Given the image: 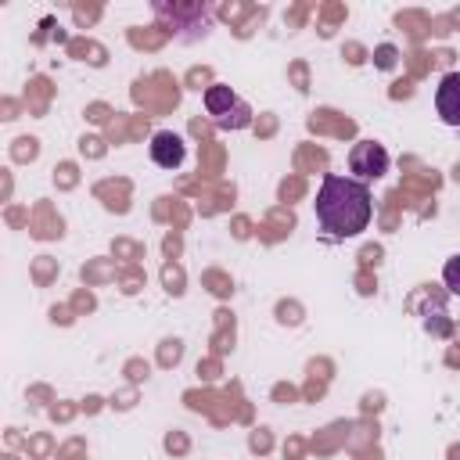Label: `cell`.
I'll list each match as a JSON object with an SVG mask.
<instances>
[{
  "label": "cell",
  "instance_id": "obj_1",
  "mask_svg": "<svg viewBox=\"0 0 460 460\" xmlns=\"http://www.w3.org/2000/svg\"><path fill=\"white\" fill-rule=\"evenodd\" d=\"M313 208H316L320 230L334 241H345V237H356L367 230V223L374 216V198H370L367 180L327 172L316 190Z\"/></svg>",
  "mask_w": 460,
  "mask_h": 460
},
{
  "label": "cell",
  "instance_id": "obj_2",
  "mask_svg": "<svg viewBox=\"0 0 460 460\" xmlns=\"http://www.w3.org/2000/svg\"><path fill=\"white\" fill-rule=\"evenodd\" d=\"M155 14L180 40H198L216 22V0H155Z\"/></svg>",
  "mask_w": 460,
  "mask_h": 460
},
{
  "label": "cell",
  "instance_id": "obj_3",
  "mask_svg": "<svg viewBox=\"0 0 460 460\" xmlns=\"http://www.w3.org/2000/svg\"><path fill=\"white\" fill-rule=\"evenodd\" d=\"M205 111L212 115V122L219 129H244V126H252V108L230 86H223V83L205 90Z\"/></svg>",
  "mask_w": 460,
  "mask_h": 460
},
{
  "label": "cell",
  "instance_id": "obj_4",
  "mask_svg": "<svg viewBox=\"0 0 460 460\" xmlns=\"http://www.w3.org/2000/svg\"><path fill=\"white\" fill-rule=\"evenodd\" d=\"M349 169L356 172V180H381L388 172V151L374 140H356L349 151Z\"/></svg>",
  "mask_w": 460,
  "mask_h": 460
},
{
  "label": "cell",
  "instance_id": "obj_5",
  "mask_svg": "<svg viewBox=\"0 0 460 460\" xmlns=\"http://www.w3.org/2000/svg\"><path fill=\"white\" fill-rule=\"evenodd\" d=\"M435 111L446 126L460 129V72H446L435 86Z\"/></svg>",
  "mask_w": 460,
  "mask_h": 460
},
{
  "label": "cell",
  "instance_id": "obj_6",
  "mask_svg": "<svg viewBox=\"0 0 460 460\" xmlns=\"http://www.w3.org/2000/svg\"><path fill=\"white\" fill-rule=\"evenodd\" d=\"M183 155H187V147H183V140H180L172 129H158V133L151 137V162H155V165H162V169H180V165H183Z\"/></svg>",
  "mask_w": 460,
  "mask_h": 460
},
{
  "label": "cell",
  "instance_id": "obj_7",
  "mask_svg": "<svg viewBox=\"0 0 460 460\" xmlns=\"http://www.w3.org/2000/svg\"><path fill=\"white\" fill-rule=\"evenodd\" d=\"M442 284H446L453 295H460V255L446 259V266H442Z\"/></svg>",
  "mask_w": 460,
  "mask_h": 460
}]
</instances>
